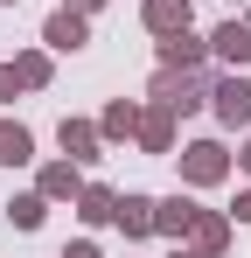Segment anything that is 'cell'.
I'll list each match as a JSON object with an SVG mask.
<instances>
[{
	"label": "cell",
	"mask_w": 251,
	"mask_h": 258,
	"mask_svg": "<svg viewBox=\"0 0 251 258\" xmlns=\"http://www.w3.org/2000/svg\"><path fill=\"white\" fill-rule=\"evenodd\" d=\"M209 77L203 70H154V91H147V98H154V105H167V112H174V119H189V112H203L209 105Z\"/></svg>",
	"instance_id": "obj_1"
},
{
	"label": "cell",
	"mask_w": 251,
	"mask_h": 258,
	"mask_svg": "<svg viewBox=\"0 0 251 258\" xmlns=\"http://www.w3.org/2000/svg\"><path fill=\"white\" fill-rule=\"evenodd\" d=\"M223 174H230V147L223 140H189L181 147V181L189 188H216Z\"/></svg>",
	"instance_id": "obj_2"
},
{
	"label": "cell",
	"mask_w": 251,
	"mask_h": 258,
	"mask_svg": "<svg viewBox=\"0 0 251 258\" xmlns=\"http://www.w3.org/2000/svg\"><path fill=\"white\" fill-rule=\"evenodd\" d=\"M230 237H237V223H230V210H203L196 203V216H189V251H203V258H223L230 251Z\"/></svg>",
	"instance_id": "obj_3"
},
{
	"label": "cell",
	"mask_w": 251,
	"mask_h": 258,
	"mask_svg": "<svg viewBox=\"0 0 251 258\" xmlns=\"http://www.w3.org/2000/svg\"><path fill=\"white\" fill-rule=\"evenodd\" d=\"M209 112H216L230 133H237V126H251V77H244V70L216 77V91H209Z\"/></svg>",
	"instance_id": "obj_4"
},
{
	"label": "cell",
	"mask_w": 251,
	"mask_h": 258,
	"mask_svg": "<svg viewBox=\"0 0 251 258\" xmlns=\"http://www.w3.org/2000/svg\"><path fill=\"white\" fill-rule=\"evenodd\" d=\"M42 42L56 49V56H77V49L91 42V14H77V7H56V14L42 21Z\"/></svg>",
	"instance_id": "obj_5"
},
{
	"label": "cell",
	"mask_w": 251,
	"mask_h": 258,
	"mask_svg": "<svg viewBox=\"0 0 251 258\" xmlns=\"http://www.w3.org/2000/svg\"><path fill=\"white\" fill-rule=\"evenodd\" d=\"M209 56H216L223 70H251V21H244V14L223 21V28L209 35Z\"/></svg>",
	"instance_id": "obj_6"
},
{
	"label": "cell",
	"mask_w": 251,
	"mask_h": 258,
	"mask_svg": "<svg viewBox=\"0 0 251 258\" xmlns=\"http://www.w3.org/2000/svg\"><path fill=\"white\" fill-rule=\"evenodd\" d=\"M203 63H209V35H196V28L161 35V70H203Z\"/></svg>",
	"instance_id": "obj_7"
},
{
	"label": "cell",
	"mask_w": 251,
	"mask_h": 258,
	"mask_svg": "<svg viewBox=\"0 0 251 258\" xmlns=\"http://www.w3.org/2000/svg\"><path fill=\"white\" fill-rule=\"evenodd\" d=\"M133 140H140V154H154V161L174 154V112H167V105H140V133H133Z\"/></svg>",
	"instance_id": "obj_8"
},
{
	"label": "cell",
	"mask_w": 251,
	"mask_h": 258,
	"mask_svg": "<svg viewBox=\"0 0 251 258\" xmlns=\"http://www.w3.org/2000/svg\"><path fill=\"white\" fill-rule=\"evenodd\" d=\"M35 188L49 196V203H77V196H84V174H77V161H49V168L35 174Z\"/></svg>",
	"instance_id": "obj_9"
},
{
	"label": "cell",
	"mask_w": 251,
	"mask_h": 258,
	"mask_svg": "<svg viewBox=\"0 0 251 258\" xmlns=\"http://www.w3.org/2000/svg\"><path fill=\"white\" fill-rule=\"evenodd\" d=\"M56 140H63V154H70V161H98V147H105V133L91 126V119H63V126H56Z\"/></svg>",
	"instance_id": "obj_10"
},
{
	"label": "cell",
	"mask_w": 251,
	"mask_h": 258,
	"mask_svg": "<svg viewBox=\"0 0 251 258\" xmlns=\"http://www.w3.org/2000/svg\"><path fill=\"white\" fill-rule=\"evenodd\" d=\"M140 21H147V35H174L196 14H189V0H140Z\"/></svg>",
	"instance_id": "obj_11"
},
{
	"label": "cell",
	"mask_w": 251,
	"mask_h": 258,
	"mask_svg": "<svg viewBox=\"0 0 251 258\" xmlns=\"http://www.w3.org/2000/svg\"><path fill=\"white\" fill-rule=\"evenodd\" d=\"M77 216L91 223V230H105V223L119 216V188H105V181H84V196H77Z\"/></svg>",
	"instance_id": "obj_12"
},
{
	"label": "cell",
	"mask_w": 251,
	"mask_h": 258,
	"mask_svg": "<svg viewBox=\"0 0 251 258\" xmlns=\"http://www.w3.org/2000/svg\"><path fill=\"white\" fill-rule=\"evenodd\" d=\"M35 161V133L21 119H0V168H28Z\"/></svg>",
	"instance_id": "obj_13"
},
{
	"label": "cell",
	"mask_w": 251,
	"mask_h": 258,
	"mask_svg": "<svg viewBox=\"0 0 251 258\" xmlns=\"http://www.w3.org/2000/svg\"><path fill=\"white\" fill-rule=\"evenodd\" d=\"M154 210H161L154 196H119V216L112 223H119L126 237H154Z\"/></svg>",
	"instance_id": "obj_14"
},
{
	"label": "cell",
	"mask_w": 251,
	"mask_h": 258,
	"mask_svg": "<svg viewBox=\"0 0 251 258\" xmlns=\"http://www.w3.org/2000/svg\"><path fill=\"white\" fill-rule=\"evenodd\" d=\"M98 133H105V140H133V133H140V105H133V98H112V105L98 112Z\"/></svg>",
	"instance_id": "obj_15"
},
{
	"label": "cell",
	"mask_w": 251,
	"mask_h": 258,
	"mask_svg": "<svg viewBox=\"0 0 251 258\" xmlns=\"http://www.w3.org/2000/svg\"><path fill=\"white\" fill-rule=\"evenodd\" d=\"M189 216H196V196H167L161 210H154V230H167V237H189Z\"/></svg>",
	"instance_id": "obj_16"
},
{
	"label": "cell",
	"mask_w": 251,
	"mask_h": 258,
	"mask_svg": "<svg viewBox=\"0 0 251 258\" xmlns=\"http://www.w3.org/2000/svg\"><path fill=\"white\" fill-rule=\"evenodd\" d=\"M7 216H14V230H42L49 196H42V188H28V196H14V203H7Z\"/></svg>",
	"instance_id": "obj_17"
},
{
	"label": "cell",
	"mask_w": 251,
	"mask_h": 258,
	"mask_svg": "<svg viewBox=\"0 0 251 258\" xmlns=\"http://www.w3.org/2000/svg\"><path fill=\"white\" fill-rule=\"evenodd\" d=\"M14 77H21V91H42L49 84V49H21L14 56Z\"/></svg>",
	"instance_id": "obj_18"
},
{
	"label": "cell",
	"mask_w": 251,
	"mask_h": 258,
	"mask_svg": "<svg viewBox=\"0 0 251 258\" xmlns=\"http://www.w3.org/2000/svg\"><path fill=\"white\" fill-rule=\"evenodd\" d=\"M21 98V77H14V63H0V105H14Z\"/></svg>",
	"instance_id": "obj_19"
},
{
	"label": "cell",
	"mask_w": 251,
	"mask_h": 258,
	"mask_svg": "<svg viewBox=\"0 0 251 258\" xmlns=\"http://www.w3.org/2000/svg\"><path fill=\"white\" fill-rule=\"evenodd\" d=\"M230 223H251V188H237V203H230Z\"/></svg>",
	"instance_id": "obj_20"
},
{
	"label": "cell",
	"mask_w": 251,
	"mask_h": 258,
	"mask_svg": "<svg viewBox=\"0 0 251 258\" xmlns=\"http://www.w3.org/2000/svg\"><path fill=\"white\" fill-rule=\"evenodd\" d=\"M63 258H98V244H91V237H77V244H63Z\"/></svg>",
	"instance_id": "obj_21"
},
{
	"label": "cell",
	"mask_w": 251,
	"mask_h": 258,
	"mask_svg": "<svg viewBox=\"0 0 251 258\" xmlns=\"http://www.w3.org/2000/svg\"><path fill=\"white\" fill-rule=\"evenodd\" d=\"M63 7H77V14H98V7H105V0H63Z\"/></svg>",
	"instance_id": "obj_22"
},
{
	"label": "cell",
	"mask_w": 251,
	"mask_h": 258,
	"mask_svg": "<svg viewBox=\"0 0 251 258\" xmlns=\"http://www.w3.org/2000/svg\"><path fill=\"white\" fill-rule=\"evenodd\" d=\"M237 168H244V174H251V140H244V147H237Z\"/></svg>",
	"instance_id": "obj_23"
},
{
	"label": "cell",
	"mask_w": 251,
	"mask_h": 258,
	"mask_svg": "<svg viewBox=\"0 0 251 258\" xmlns=\"http://www.w3.org/2000/svg\"><path fill=\"white\" fill-rule=\"evenodd\" d=\"M174 258H203V251H189V244H181V251H174Z\"/></svg>",
	"instance_id": "obj_24"
},
{
	"label": "cell",
	"mask_w": 251,
	"mask_h": 258,
	"mask_svg": "<svg viewBox=\"0 0 251 258\" xmlns=\"http://www.w3.org/2000/svg\"><path fill=\"white\" fill-rule=\"evenodd\" d=\"M0 7H21V0H0Z\"/></svg>",
	"instance_id": "obj_25"
},
{
	"label": "cell",
	"mask_w": 251,
	"mask_h": 258,
	"mask_svg": "<svg viewBox=\"0 0 251 258\" xmlns=\"http://www.w3.org/2000/svg\"><path fill=\"white\" fill-rule=\"evenodd\" d=\"M230 7H244V0H230Z\"/></svg>",
	"instance_id": "obj_26"
}]
</instances>
